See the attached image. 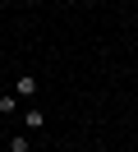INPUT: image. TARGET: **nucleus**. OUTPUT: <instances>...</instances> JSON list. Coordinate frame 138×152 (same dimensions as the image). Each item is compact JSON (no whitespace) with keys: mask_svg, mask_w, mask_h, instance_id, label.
I'll return each mask as SVG.
<instances>
[{"mask_svg":"<svg viewBox=\"0 0 138 152\" xmlns=\"http://www.w3.org/2000/svg\"><path fill=\"white\" fill-rule=\"evenodd\" d=\"M37 88H42L37 74H18L14 78V97H18V102H23V97H37Z\"/></svg>","mask_w":138,"mask_h":152,"instance_id":"f257e3e1","label":"nucleus"},{"mask_svg":"<svg viewBox=\"0 0 138 152\" xmlns=\"http://www.w3.org/2000/svg\"><path fill=\"white\" fill-rule=\"evenodd\" d=\"M0 115H18V97L14 92H0Z\"/></svg>","mask_w":138,"mask_h":152,"instance_id":"f03ea898","label":"nucleus"},{"mask_svg":"<svg viewBox=\"0 0 138 152\" xmlns=\"http://www.w3.org/2000/svg\"><path fill=\"white\" fill-rule=\"evenodd\" d=\"M23 124L28 129H46V115L42 111H23Z\"/></svg>","mask_w":138,"mask_h":152,"instance_id":"7ed1b4c3","label":"nucleus"},{"mask_svg":"<svg viewBox=\"0 0 138 152\" xmlns=\"http://www.w3.org/2000/svg\"><path fill=\"white\" fill-rule=\"evenodd\" d=\"M9 152H32V143H28L23 134H14V138H9Z\"/></svg>","mask_w":138,"mask_h":152,"instance_id":"20e7f679","label":"nucleus"},{"mask_svg":"<svg viewBox=\"0 0 138 152\" xmlns=\"http://www.w3.org/2000/svg\"><path fill=\"white\" fill-rule=\"evenodd\" d=\"M0 5H14V10H23V5H37V0H0Z\"/></svg>","mask_w":138,"mask_h":152,"instance_id":"39448f33","label":"nucleus"},{"mask_svg":"<svg viewBox=\"0 0 138 152\" xmlns=\"http://www.w3.org/2000/svg\"><path fill=\"white\" fill-rule=\"evenodd\" d=\"M60 5H83V0H60Z\"/></svg>","mask_w":138,"mask_h":152,"instance_id":"423d86ee","label":"nucleus"}]
</instances>
